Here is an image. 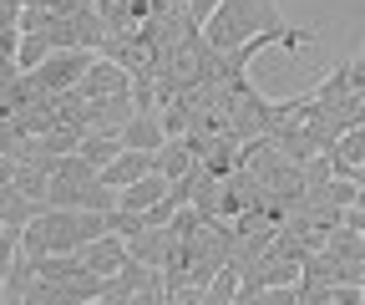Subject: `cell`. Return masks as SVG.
<instances>
[{
    "instance_id": "cell-9",
    "label": "cell",
    "mask_w": 365,
    "mask_h": 305,
    "mask_svg": "<svg viewBox=\"0 0 365 305\" xmlns=\"http://www.w3.org/2000/svg\"><path fill=\"white\" fill-rule=\"evenodd\" d=\"M198 168V153H193V143L188 138H168V148L158 153V173H163V179H188V173Z\"/></svg>"
},
{
    "instance_id": "cell-11",
    "label": "cell",
    "mask_w": 365,
    "mask_h": 305,
    "mask_svg": "<svg viewBox=\"0 0 365 305\" xmlns=\"http://www.w3.org/2000/svg\"><path fill=\"white\" fill-rule=\"evenodd\" d=\"M244 270L239 265H223L218 275H213V285H208V305H234L239 300V290H244V280H239Z\"/></svg>"
},
{
    "instance_id": "cell-5",
    "label": "cell",
    "mask_w": 365,
    "mask_h": 305,
    "mask_svg": "<svg viewBox=\"0 0 365 305\" xmlns=\"http://www.w3.org/2000/svg\"><path fill=\"white\" fill-rule=\"evenodd\" d=\"M81 265L91 270V275H117L122 265H127V239L122 234H102V239H91L86 249H81Z\"/></svg>"
},
{
    "instance_id": "cell-13",
    "label": "cell",
    "mask_w": 365,
    "mask_h": 305,
    "mask_svg": "<svg viewBox=\"0 0 365 305\" xmlns=\"http://www.w3.org/2000/svg\"><path fill=\"white\" fill-rule=\"evenodd\" d=\"M365 300V285H335V305H360Z\"/></svg>"
},
{
    "instance_id": "cell-6",
    "label": "cell",
    "mask_w": 365,
    "mask_h": 305,
    "mask_svg": "<svg viewBox=\"0 0 365 305\" xmlns=\"http://www.w3.org/2000/svg\"><path fill=\"white\" fill-rule=\"evenodd\" d=\"M148 173H158V153H132V148H127L117 163L102 168V184H107V189H132L137 179H148Z\"/></svg>"
},
{
    "instance_id": "cell-3",
    "label": "cell",
    "mask_w": 365,
    "mask_h": 305,
    "mask_svg": "<svg viewBox=\"0 0 365 305\" xmlns=\"http://www.w3.org/2000/svg\"><path fill=\"white\" fill-rule=\"evenodd\" d=\"M122 92H132V71L107 61V56H97V66H91L86 81H81V97L86 102H107V97H122Z\"/></svg>"
},
{
    "instance_id": "cell-1",
    "label": "cell",
    "mask_w": 365,
    "mask_h": 305,
    "mask_svg": "<svg viewBox=\"0 0 365 305\" xmlns=\"http://www.w3.org/2000/svg\"><path fill=\"white\" fill-rule=\"evenodd\" d=\"M264 31H289V21L279 16L274 0H223L213 11V21L203 26V41L228 56V51H239L244 41H254Z\"/></svg>"
},
{
    "instance_id": "cell-4",
    "label": "cell",
    "mask_w": 365,
    "mask_h": 305,
    "mask_svg": "<svg viewBox=\"0 0 365 305\" xmlns=\"http://www.w3.org/2000/svg\"><path fill=\"white\" fill-rule=\"evenodd\" d=\"M122 143H127L132 153H163V148H168L163 112H137V117L122 127Z\"/></svg>"
},
{
    "instance_id": "cell-12",
    "label": "cell",
    "mask_w": 365,
    "mask_h": 305,
    "mask_svg": "<svg viewBox=\"0 0 365 305\" xmlns=\"http://www.w3.org/2000/svg\"><path fill=\"white\" fill-rule=\"evenodd\" d=\"M107 229H112V234H122V239H132V234H143V229H148V214L112 209V214H107Z\"/></svg>"
},
{
    "instance_id": "cell-2",
    "label": "cell",
    "mask_w": 365,
    "mask_h": 305,
    "mask_svg": "<svg viewBox=\"0 0 365 305\" xmlns=\"http://www.w3.org/2000/svg\"><path fill=\"white\" fill-rule=\"evenodd\" d=\"M91 66H97V51H56L51 61H46L41 71H31V76L41 81V92L61 97V92H76Z\"/></svg>"
},
{
    "instance_id": "cell-15",
    "label": "cell",
    "mask_w": 365,
    "mask_h": 305,
    "mask_svg": "<svg viewBox=\"0 0 365 305\" xmlns=\"http://www.w3.org/2000/svg\"><path fill=\"white\" fill-rule=\"evenodd\" d=\"M350 184H355V189H365V163L355 168V179H350Z\"/></svg>"
},
{
    "instance_id": "cell-14",
    "label": "cell",
    "mask_w": 365,
    "mask_h": 305,
    "mask_svg": "<svg viewBox=\"0 0 365 305\" xmlns=\"http://www.w3.org/2000/svg\"><path fill=\"white\" fill-rule=\"evenodd\" d=\"M345 229H355V234H365V209H345Z\"/></svg>"
},
{
    "instance_id": "cell-10",
    "label": "cell",
    "mask_w": 365,
    "mask_h": 305,
    "mask_svg": "<svg viewBox=\"0 0 365 305\" xmlns=\"http://www.w3.org/2000/svg\"><path fill=\"white\" fill-rule=\"evenodd\" d=\"M76 153H81V158H91L97 168H107V163H117V158L127 153V143H122V133H86Z\"/></svg>"
},
{
    "instance_id": "cell-8",
    "label": "cell",
    "mask_w": 365,
    "mask_h": 305,
    "mask_svg": "<svg viewBox=\"0 0 365 305\" xmlns=\"http://www.w3.org/2000/svg\"><path fill=\"white\" fill-rule=\"evenodd\" d=\"M173 194V179H163V173H148V179H137L132 189H122V209L132 214H148L153 204H163Z\"/></svg>"
},
{
    "instance_id": "cell-7",
    "label": "cell",
    "mask_w": 365,
    "mask_h": 305,
    "mask_svg": "<svg viewBox=\"0 0 365 305\" xmlns=\"http://www.w3.org/2000/svg\"><path fill=\"white\" fill-rule=\"evenodd\" d=\"M173 234L168 229H143V234H132L127 239V254L132 259H143V265H153V270H168V259H173Z\"/></svg>"
}]
</instances>
